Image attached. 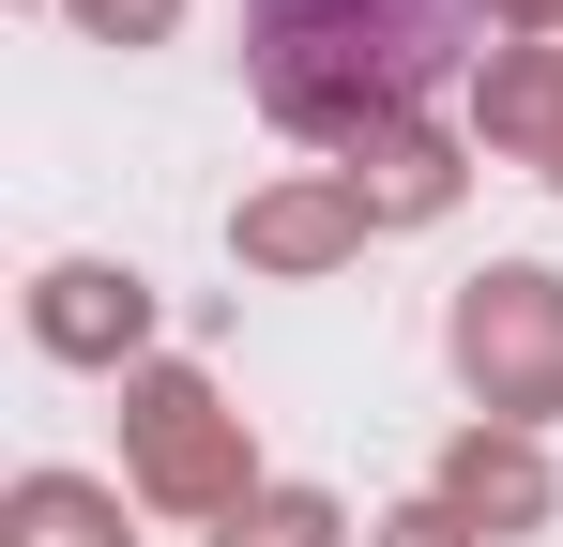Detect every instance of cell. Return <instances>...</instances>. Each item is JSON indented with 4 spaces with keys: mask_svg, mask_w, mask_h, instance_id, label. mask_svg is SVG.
Instances as JSON below:
<instances>
[{
    "mask_svg": "<svg viewBox=\"0 0 563 547\" xmlns=\"http://www.w3.org/2000/svg\"><path fill=\"white\" fill-rule=\"evenodd\" d=\"M244 46L289 122H366V107H411L472 46V0H260Z\"/></svg>",
    "mask_w": 563,
    "mask_h": 547,
    "instance_id": "1",
    "label": "cell"
}]
</instances>
